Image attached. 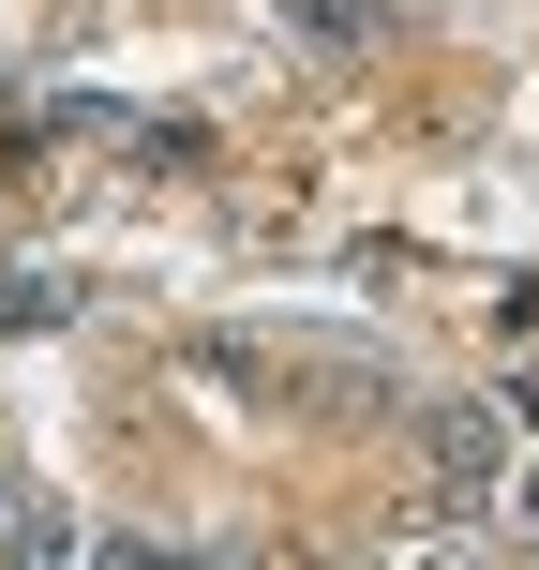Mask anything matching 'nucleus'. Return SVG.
I'll use <instances>...</instances> for the list:
<instances>
[{"instance_id": "f03ea898", "label": "nucleus", "mask_w": 539, "mask_h": 570, "mask_svg": "<svg viewBox=\"0 0 539 570\" xmlns=\"http://www.w3.org/2000/svg\"><path fill=\"white\" fill-rule=\"evenodd\" d=\"M525 525H539V481H525Z\"/></svg>"}, {"instance_id": "f257e3e1", "label": "nucleus", "mask_w": 539, "mask_h": 570, "mask_svg": "<svg viewBox=\"0 0 539 570\" xmlns=\"http://www.w3.org/2000/svg\"><path fill=\"white\" fill-rule=\"evenodd\" d=\"M420 465H435V495H495V481H510V421H495V405H435Z\"/></svg>"}]
</instances>
